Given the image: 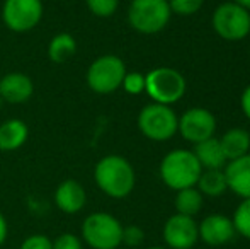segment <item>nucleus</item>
<instances>
[{"label": "nucleus", "mask_w": 250, "mask_h": 249, "mask_svg": "<svg viewBox=\"0 0 250 249\" xmlns=\"http://www.w3.org/2000/svg\"><path fill=\"white\" fill-rule=\"evenodd\" d=\"M94 181L105 196L112 200H123L135 189L136 173L126 157L109 154L97 160L94 167Z\"/></svg>", "instance_id": "nucleus-1"}, {"label": "nucleus", "mask_w": 250, "mask_h": 249, "mask_svg": "<svg viewBox=\"0 0 250 249\" xmlns=\"http://www.w3.org/2000/svg\"><path fill=\"white\" fill-rule=\"evenodd\" d=\"M203 167L194 152L188 149H174L164 156L158 167L162 183L174 191L192 188L198 183Z\"/></svg>", "instance_id": "nucleus-2"}, {"label": "nucleus", "mask_w": 250, "mask_h": 249, "mask_svg": "<svg viewBox=\"0 0 250 249\" xmlns=\"http://www.w3.org/2000/svg\"><path fill=\"white\" fill-rule=\"evenodd\" d=\"M123 224L107 212L87 215L80 227V239L90 249H118L123 244Z\"/></svg>", "instance_id": "nucleus-3"}, {"label": "nucleus", "mask_w": 250, "mask_h": 249, "mask_svg": "<svg viewBox=\"0 0 250 249\" xmlns=\"http://www.w3.org/2000/svg\"><path fill=\"white\" fill-rule=\"evenodd\" d=\"M186 91V77L172 67H157L145 75V92L151 103L172 106L184 97Z\"/></svg>", "instance_id": "nucleus-4"}, {"label": "nucleus", "mask_w": 250, "mask_h": 249, "mask_svg": "<svg viewBox=\"0 0 250 249\" xmlns=\"http://www.w3.org/2000/svg\"><path fill=\"white\" fill-rule=\"evenodd\" d=\"M170 17L168 0H131L128 7V24L140 34L160 33Z\"/></svg>", "instance_id": "nucleus-5"}, {"label": "nucleus", "mask_w": 250, "mask_h": 249, "mask_svg": "<svg viewBox=\"0 0 250 249\" xmlns=\"http://www.w3.org/2000/svg\"><path fill=\"white\" fill-rule=\"evenodd\" d=\"M126 72V63L118 55H101L87 68V86L92 92L107 96L121 87Z\"/></svg>", "instance_id": "nucleus-6"}, {"label": "nucleus", "mask_w": 250, "mask_h": 249, "mask_svg": "<svg viewBox=\"0 0 250 249\" xmlns=\"http://www.w3.org/2000/svg\"><path fill=\"white\" fill-rule=\"evenodd\" d=\"M136 123L145 138L153 142H167L177 133L179 116L170 106L150 103L142 108Z\"/></svg>", "instance_id": "nucleus-7"}, {"label": "nucleus", "mask_w": 250, "mask_h": 249, "mask_svg": "<svg viewBox=\"0 0 250 249\" xmlns=\"http://www.w3.org/2000/svg\"><path fill=\"white\" fill-rule=\"evenodd\" d=\"M214 33L227 41H242L250 34V12L235 2H223L211 16Z\"/></svg>", "instance_id": "nucleus-8"}, {"label": "nucleus", "mask_w": 250, "mask_h": 249, "mask_svg": "<svg viewBox=\"0 0 250 249\" xmlns=\"http://www.w3.org/2000/svg\"><path fill=\"white\" fill-rule=\"evenodd\" d=\"M44 7L41 0H5L2 21L12 33H29L41 23Z\"/></svg>", "instance_id": "nucleus-9"}, {"label": "nucleus", "mask_w": 250, "mask_h": 249, "mask_svg": "<svg viewBox=\"0 0 250 249\" xmlns=\"http://www.w3.org/2000/svg\"><path fill=\"white\" fill-rule=\"evenodd\" d=\"M177 133L192 145L204 142L216 133V116L208 108H189L179 116Z\"/></svg>", "instance_id": "nucleus-10"}, {"label": "nucleus", "mask_w": 250, "mask_h": 249, "mask_svg": "<svg viewBox=\"0 0 250 249\" xmlns=\"http://www.w3.org/2000/svg\"><path fill=\"white\" fill-rule=\"evenodd\" d=\"M162 236L168 249H192L199 241L198 222L194 217L174 213L165 220Z\"/></svg>", "instance_id": "nucleus-11"}, {"label": "nucleus", "mask_w": 250, "mask_h": 249, "mask_svg": "<svg viewBox=\"0 0 250 249\" xmlns=\"http://www.w3.org/2000/svg\"><path fill=\"white\" fill-rule=\"evenodd\" d=\"M199 241H203L206 246L218 248L231 243L233 237L237 236L235 232L231 217H227L223 213H211L206 215L198 224Z\"/></svg>", "instance_id": "nucleus-12"}, {"label": "nucleus", "mask_w": 250, "mask_h": 249, "mask_svg": "<svg viewBox=\"0 0 250 249\" xmlns=\"http://www.w3.org/2000/svg\"><path fill=\"white\" fill-rule=\"evenodd\" d=\"M53 200L60 212L75 215L87 205V191L77 180H65L56 186Z\"/></svg>", "instance_id": "nucleus-13"}, {"label": "nucleus", "mask_w": 250, "mask_h": 249, "mask_svg": "<svg viewBox=\"0 0 250 249\" xmlns=\"http://www.w3.org/2000/svg\"><path fill=\"white\" fill-rule=\"evenodd\" d=\"M34 94V82L24 72H9L0 79V97L10 104H22Z\"/></svg>", "instance_id": "nucleus-14"}, {"label": "nucleus", "mask_w": 250, "mask_h": 249, "mask_svg": "<svg viewBox=\"0 0 250 249\" xmlns=\"http://www.w3.org/2000/svg\"><path fill=\"white\" fill-rule=\"evenodd\" d=\"M227 186L240 200L250 198V152L238 159L228 160L223 167Z\"/></svg>", "instance_id": "nucleus-15"}, {"label": "nucleus", "mask_w": 250, "mask_h": 249, "mask_svg": "<svg viewBox=\"0 0 250 249\" xmlns=\"http://www.w3.org/2000/svg\"><path fill=\"white\" fill-rule=\"evenodd\" d=\"M29 138V126L21 118H9L0 123V152H16Z\"/></svg>", "instance_id": "nucleus-16"}, {"label": "nucleus", "mask_w": 250, "mask_h": 249, "mask_svg": "<svg viewBox=\"0 0 250 249\" xmlns=\"http://www.w3.org/2000/svg\"><path fill=\"white\" fill-rule=\"evenodd\" d=\"M218 140L227 157V162L250 152V132L245 128H230Z\"/></svg>", "instance_id": "nucleus-17"}, {"label": "nucleus", "mask_w": 250, "mask_h": 249, "mask_svg": "<svg viewBox=\"0 0 250 249\" xmlns=\"http://www.w3.org/2000/svg\"><path fill=\"white\" fill-rule=\"evenodd\" d=\"M194 156L203 169H223L227 166V157L221 150L220 140L216 136L199 142L194 145Z\"/></svg>", "instance_id": "nucleus-18"}, {"label": "nucleus", "mask_w": 250, "mask_h": 249, "mask_svg": "<svg viewBox=\"0 0 250 249\" xmlns=\"http://www.w3.org/2000/svg\"><path fill=\"white\" fill-rule=\"evenodd\" d=\"M77 53V40L70 33H58L48 43V58L53 63H66Z\"/></svg>", "instance_id": "nucleus-19"}, {"label": "nucleus", "mask_w": 250, "mask_h": 249, "mask_svg": "<svg viewBox=\"0 0 250 249\" xmlns=\"http://www.w3.org/2000/svg\"><path fill=\"white\" fill-rule=\"evenodd\" d=\"M196 188L203 196H209V198L221 196L228 189L223 169H203Z\"/></svg>", "instance_id": "nucleus-20"}, {"label": "nucleus", "mask_w": 250, "mask_h": 249, "mask_svg": "<svg viewBox=\"0 0 250 249\" xmlns=\"http://www.w3.org/2000/svg\"><path fill=\"white\" fill-rule=\"evenodd\" d=\"M203 203L204 196L201 195L196 186L181 189V191H177L174 200L175 210H177L175 213H181L186 217H196L203 210Z\"/></svg>", "instance_id": "nucleus-21"}, {"label": "nucleus", "mask_w": 250, "mask_h": 249, "mask_svg": "<svg viewBox=\"0 0 250 249\" xmlns=\"http://www.w3.org/2000/svg\"><path fill=\"white\" fill-rule=\"evenodd\" d=\"M231 222H233L235 232L244 239L250 241V198L242 200L238 203V206L233 212V217H231Z\"/></svg>", "instance_id": "nucleus-22"}, {"label": "nucleus", "mask_w": 250, "mask_h": 249, "mask_svg": "<svg viewBox=\"0 0 250 249\" xmlns=\"http://www.w3.org/2000/svg\"><path fill=\"white\" fill-rule=\"evenodd\" d=\"M85 5L92 16L107 19L116 14L119 7V0H85Z\"/></svg>", "instance_id": "nucleus-23"}, {"label": "nucleus", "mask_w": 250, "mask_h": 249, "mask_svg": "<svg viewBox=\"0 0 250 249\" xmlns=\"http://www.w3.org/2000/svg\"><path fill=\"white\" fill-rule=\"evenodd\" d=\"M172 14L175 16H194L196 12H199L201 7L204 5V0H168Z\"/></svg>", "instance_id": "nucleus-24"}, {"label": "nucleus", "mask_w": 250, "mask_h": 249, "mask_svg": "<svg viewBox=\"0 0 250 249\" xmlns=\"http://www.w3.org/2000/svg\"><path fill=\"white\" fill-rule=\"evenodd\" d=\"M121 87L125 89V92L131 96L143 94L145 92V75L142 72H126Z\"/></svg>", "instance_id": "nucleus-25"}, {"label": "nucleus", "mask_w": 250, "mask_h": 249, "mask_svg": "<svg viewBox=\"0 0 250 249\" xmlns=\"http://www.w3.org/2000/svg\"><path fill=\"white\" fill-rule=\"evenodd\" d=\"M145 241V230L140 226H125L123 227V244L128 248H138Z\"/></svg>", "instance_id": "nucleus-26"}, {"label": "nucleus", "mask_w": 250, "mask_h": 249, "mask_svg": "<svg viewBox=\"0 0 250 249\" xmlns=\"http://www.w3.org/2000/svg\"><path fill=\"white\" fill-rule=\"evenodd\" d=\"M53 249H83V243L77 234L63 232L56 239H51Z\"/></svg>", "instance_id": "nucleus-27"}, {"label": "nucleus", "mask_w": 250, "mask_h": 249, "mask_svg": "<svg viewBox=\"0 0 250 249\" xmlns=\"http://www.w3.org/2000/svg\"><path fill=\"white\" fill-rule=\"evenodd\" d=\"M19 249H53V243L44 234H31L21 243Z\"/></svg>", "instance_id": "nucleus-28"}, {"label": "nucleus", "mask_w": 250, "mask_h": 249, "mask_svg": "<svg viewBox=\"0 0 250 249\" xmlns=\"http://www.w3.org/2000/svg\"><path fill=\"white\" fill-rule=\"evenodd\" d=\"M240 108H242V111H244L245 118L250 120V86L245 87L244 92H242V96H240Z\"/></svg>", "instance_id": "nucleus-29"}, {"label": "nucleus", "mask_w": 250, "mask_h": 249, "mask_svg": "<svg viewBox=\"0 0 250 249\" xmlns=\"http://www.w3.org/2000/svg\"><path fill=\"white\" fill-rule=\"evenodd\" d=\"M7 236H9V224H7V219L3 217V213L0 212V248L5 244Z\"/></svg>", "instance_id": "nucleus-30"}, {"label": "nucleus", "mask_w": 250, "mask_h": 249, "mask_svg": "<svg viewBox=\"0 0 250 249\" xmlns=\"http://www.w3.org/2000/svg\"><path fill=\"white\" fill-rule=\"evenodd\" d=\"M231 2L238 3V5L244 7V9H247L249 12H250V0H231Z\"/></svg>", "instance_id": "nucleus-31"}, {"label": "nucleus", "mask_w": 250, "mask_h": 249, "mask_svg": "<svg viewBox=\"0 0 250 249\" xmlns=\"http://www.w3.org/2000/svg\"><path fill=\"white\" fill-rule=\"evenodd\" d=\"M146 249H168V248H164V246H151V248H146Z\"/></svg>", "instance_id": "nucleus-32"}]
</instances>
